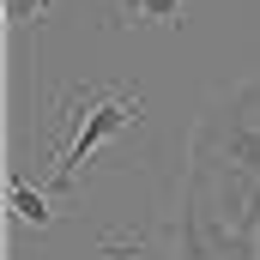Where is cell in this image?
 Wrapping results in <instances>:
<instances>
[{
	"label": "cell",
	"instance_id": "6da1fadb",
	"mask_svg": "<svg viewBox=\"0 0 260 260\" xmlns=\"http://www.w3.org/2000/svg\"><path fill=\"white\" fill-rule=\"evenodd\" d=\"M139 121V91H121V85H85V91H73L61 103V151H55V182H73L79 176V164H91L97 157V145L103 139H115V133H127Z\"/></svg>",
	"mask_w": 260,
	"mask_h": 260
},
{
	"label": "cell",
	"instance_id": "7a4b0ae2",
	"mask_svg": "<svg viewBox=\"0 0 260 260\" xmlns=\"http://www.w3.org/2000/svg\"><path fill=\"white\" fill-rule=\"evenodd\" d=\"M121 24H164V30H182L188 18V0H115Z\"/></svg>",
	"mask_w": 260,
	"mask_h": 260
},
{
	"label": "cell",
	"instance_id": "3957f363",
	"mask_svg": "<svg viewBox=\"0 0 260 260\" xmlns=\"http://www.w3.org/2000/svg\"><path fill=\"white\" fill-rule=\"evenodd\" d=\"M12 218H18V224H30V230H49V224H55L49 200L37 194V188H30L24 176H12Z\"/></svg>",
	"mask_w": 260,
	"mask_h": 260
},
{
	"label": "cell",
	"instance_id": "277c9868",
	"mask_svg": "<svg viewBox=\"0 0 260 260\" xmlns=\"http://www.w3.org/2000/svg\"><path fill=\"white\" fill-rule=\"evenodd\" d=\"M55 12V0H6V18L12 24H43Z\"/></svg>",
	"mask_w": 260,
	"mask_h": 260
}]
</instances>
